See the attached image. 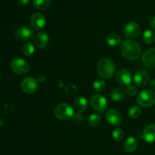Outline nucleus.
<instances>
[{
    "label": "nucleus",
    "mask_w": 155,
    "mask_h": 155,
    "mask_svg": "<svg viewBox=\"0 0 155 155\" xmlns=\"http://www.w3.org/2000/svg\"><path fill=\"white\" fill-rule=\"evenodd\" d=\"M105 118L107 123L114 127H118L122 123V116L120 113L114 109H110L107 110L105 114Z\"/></svg>",
    "instance_id": "obj_14"
},
{
    "label": "nucleus",
    "mask_w": 155,
    "mask_h": 155,
    "mask_svg": "<svg viewBox=\"0 0 155 155\" xmlns=\"http://www.w3.org/2000/svg\"><path fill=\"white\" fill-rule=\"evenodd\" d=\"M142 39L147 44H152L155 42V33L151 29H146L143 33Z\"/></svg>",
    "instance_id": "obj_21"
},
{
    "label": "nucleus",
    "mask_w": 155,
    "mask_h": 155,
    "mask_svg": "<svg viewBox=\"0 0 155 155\" xmlns=\"http://www.w3.org/2000/svg\"><path fill=\"white\" fill-rule=\"evenodd\" d=\"M11 68L15 74L22 76L25 75L28 72L30 67L25 60L21 58H17L11 62Z\"/></svg>",
    "instance_id": "obj_5"
},
{
    "label": "nucleus",
    "mask_w": 155,
    "mask_h": 155,
    "mask_svg": "<svg viewBox=\"0 0 155 155\" xmlns=\"http://www.w3.org/2000/svg\"><path fill=\"white\" fill-rule=\"evenodd\" d=\"M142 114V110L139 106H132L130 107L128 110V115L130 118L132 119H136V118L139 117Z\"/></svg>",
    "instance_id": "obj_23"
},
{
    "label": "nucleus",
    "mask_w": 155,
    "mask_h": 155,
    "mask_svg": "<svg viewBox=\"0 0 155 155\" xmlns=\"http://www.w3.org/2000/svg\"><path fill=\"white\" fill-rule=\"evenodd\" d=\"M3 124H4V122H3V120L0 119V127H2Z\"/></svg>",
    "instance_id": "obj_35"
},
{
    "label": "nucleus",
    "mask_w": 155,
    "mask_h": 155,
    "mask_svg": "<svg viewBox=\"0 0 155 155\" xmlns=\"http://www.w3.org/2000/svg\"><path fill=\"white\" fill-rule=\"evenodd\" d=\"M112 136H113V139L115 141H117V142H120L124 138V133L122 129L119 128V127H117L116 129H114L113 130Z\"/></svg>",
    "instance_id": "obj_27"
},
{
    "label": "nucleus",
    "mask_w": 155,
    "mask_h": 155,
    "mask_svg": "<svg viewBox=\"0 0 155 155\" xmlns=\"http://www.w3.org/2000/svg\"><path fill=\"white\" fill-rule=\"evenodd\" d=\"M73 121H74L75 124H82L83 122V117L82 116V114H80V113H77L76 114L74 115V117H72Z\"/></svg>",
    "instance_id": "obj_30"
},
{
    "label": "nucleus",
    "mask_w": 155,
    "mask_h": 155,
    "mask_svg": "<svg viewBox=\"0 0 155 155\" xmlns=\"http://www.w3.org/2000/svg\"><path fill=\"white\" fill-rule=\"evenodd\" d=\"M35 51L34 45L32 42H27L23 45L22 48V52L24 53V55L26 56H30L33 54Z\"/></svg>",
    "instance_id": "obj_24"
},
{
    "label": "nucleus",
    "mask_w": 155,
    "mask_h": 155,
    "mask_svg": "<svg viewBox=\"0 0 155 155\" xmlns=\"http://www.w3.org/2000/svg\"><path fill=\"white\" fill-rule=\"evenodd\" d=\"M135 84L139 87H145L150 80V75L148 72L145 70H139L136 71L133 77Z\"/></svg>",
    "instance_id": "obj_9"
},
{
    "label": "nucleus",
    "mask_w": 155,
    "mask_h": 155,
    "mask_svg": "<svg viewBox=\"0 0 155 155\" xmlns=\"http://www.w3.org/2000/svg\"><path fill=\"white\" fill-rule=\"evenodd\" d=\"M142 139L148 143L155 142V124H149L144 129L142 133Z\"/></svg>",
    "instance_id": "obj_15"
},
{
    "label": "nucleus",
    "mask_w": 155,
    "mask_h": 155,
    "mask_svg": "<svg viewBox=\"0 0 155 155\" xmlns=\"http://www.w3.org/2000/svg\"><path fill=\"white\" fill-rule=\"evenodd\" d=\"M54 114L61 120H68L74 115V109L68 103H61L54 110Z\"/></svg>",
    "instance_id": "obj_3"
},
{
    "label": "nucleus",
    "mask_w": 155,
    "mask_h": 155,
    "mask_svg": "<svg viewBox=\"0 0 155 155\" xmlns=\"http://www.w3.org/2000/svg\"><path fill=\"white\" fill-rule=\"evenodd\" d=\"M21 90L27 94H33L39 89V82L33 77H26L21 81Z\"/></svg>",
    "instance_id": "obj_7"
},
{
    "label": "nucleus",
    "mask_w": 155,
    "mask_h": 155,
    "mask_svg": "<svg viewBox=\"0 0 155 155\" xmlns=\"http://www.w3.org/2000/svg\"><path fill=\"white\" fill-rule=\"evenodd\" d=\"M101 116L98 114H92V115H90L88 119V124L91 126V127H97L98 124L101 123Z\"/></svg>",
    "instance_id": "obj_25"
},
{
    "label": "nucleus",
    "mask_w": 155,
    "mask_h": 155,
    "mask_svg": "<svg viewBox=\"0 0 155 155\" xmlns=\"http://www.w3.org/2000/svg\"><path fill=\"white\" fill-rule=\"evenodd\" d=\"M45 80H46V78H45V76H43V75L39 76V77H38V79H37V80L39 83H43Z\"/></svg>",
    "instance_id": "obj_32"
},
{
    "label": "nucleus",
    "mask_w": 155,
    "mask_h": 155,
    "mask_svg": "<svg viewBox=\"0 0 155 155\" xmlns=\"http://www.w3.org/2000/svg\"><path fill=\"white\" fill-rule=\"evenodd\" d=\"M91 105H92V108L97 112H104V110L107 109L108 103H107V99L104 95H98L95 94L91 97L90 99Z\"/></svg>",
    "instance_id": "obj_6"
},
{
    "label": "nucleus",
    "mask_w": 155,
    "mask_h": 155,
    "mask_svg": "<svg viewBox=\"0 0 155 155\" xmlns=\"http://www.w3.org/2000/svg\"><path fill=\"white\" fill-rule=\"evenodd\" d=\"M49 42V36L45 32H39L36 34L35 37V43L36 45L40 49H44L46 48Z\"/></svg>",
    "instance_id": "obj_16"
},
{
    "label": "nucleus",
    "mask_w": 155,
    "mask_h": 155,
    "mask_svg": "<svg viewBox=\"0 0 155 155\" xmlns=\"http://www.w3.org/2000/svg\"><path fill=\"white\" fill-rule=\"evenodd\" d=\"M126 92L124 89L121 88H117L114 89L110 93V98L114 101H120L125 98Z\"/></svg>",
    "instance_id": "obj_19"
},
{
    "label": "nucleus",
    "mask_w": 155,
    "mask_h": 155,
    "mask_svg": "<svg viewBox=\"0 0 155 155\" xmlns=\"http://www.w3.org/2000/svg\"><path fill=\"white\" fill-rule=\"evenodd\" d=\"M30 23L34 30H41L45 25V18L40 12H35L30 16Z\"/></svg>",
    "instance_id": "obj_11"
},
{
    "label": "nucleus",
    "mask_w": 155,
    "mask_h": 155,
    "mask_svg": "<svg viewBox=\"0 0 155 155\" xmlns=\"http://www.w3.org/2000/svg\"><path fill=\"white\" fill-rule=\"evenodd\" d=\"M77 92V87H76L75 85L74 84H69L65 87V92H66L68 95H74Z\"/></svg>",
    "instance_id": "obj_28"
},
{
    "label": "nucleus",
    "mask_w": 155,
    "mask_h": 155,
    "mask_svg": "<svg viewBox=\"0 0 155 155\" xmlns=\"http://www.w3.org/2000/svg\"><path fill=\"white\" fill-rule=\"evenodd\" d=\"M137 103L144 107H149L155 104V92L150 89H145L140 92L137 96Z\"/></svg>",
    "instance_id": "obj_4"
},
{
    "label": "nucleus",
    "mask_w": 155,
    "mask_h": 155,
    "mask_svg": "<svg viewBox=\"0 0 155 155\" xmlns=\"http://www.w3.org/2000/svg\"><path fill=\"white\" fill-rule=\"evenodd\" d=\"M0 77H1V75H0Z\"/></svg>",
    "instance_id": "obj_36"
},
{
    "label": "nucleus",
    "mask_w": 155,
    "mask_h": 155,
    "mask_svg": "<svg viewBox=\"0 0 155 155\" xmlns=\"http://www.w3.org/2000/svg\"><path fill=\"white\" fill-rule=\"evenodd\" d=\"M116 80L119 84L122 85V86H128L131 84L133 77H132L131 73L129 70L122 68L117 72Z\"/></svg>",
    "instance_id": "obj_8"
},
{
    "label": "nucleus",
    "mask_w": 155,
    "mask_h": 155,
    "mask_svg": "<svg viewBox=\"0 0 155 155\" xmlns=\"http://www.w3.org/2000/svg\"><path fill=\"white\" fill-rule=\"evenodd\" d=\"M115 64L113 61L107 58H102L100 59L97 64V71L100 77L102 78L110 79L113 77L115 73Z\"/></svg>",
    "instance_id": "obj_2"
},
{
    "label": "nucleus",
    "mask_w": 155,
    "mask_h": 155,
    "mask_svg": "<svg viewBox=\"0 0 155 155\" xmlns=\"http://www.w3.org/2000/svg\"><path fill=\"white\" fill-rule=\"evenodd\" d=\"M137 92L138 91L136 86H133V85H130V86H127V95H129L130 96H135V95L137 94Z\"/></svg>",
    "instance_id": "obj_29"
},
{
    "label": "nucleus",
    "mask_w": 155,
    "mask_h": 155,
    "mask_svg": "<svg viewBox=\"0 0 155 155\" xmlns=\"http://www.w3.org/2000/svg\"><path fill=\"white\" fill-rule=\"evenodd\" d=\"M106 41L110 46H117L121 42V37L117 33H111V34H109L107 36Z\"/></svg>",
    "instance_id": "obj_20"
},
{
    "label": "nucleus",
    "mask_w": 155,
    "mask_h": 155,
    "mask_svg": "<svg viewBox=\"0 0 155 155\" xmlns=\"http://www.w3.org/2000/svg\"><path fill=\"white\" fill-rule=\"evenodd\" d=\"M138 147V142L136 138L129 137L125 140L124 143V148L127 152H134Z\"/></svg>",
    "instance_id": "obj_18"
},
{
    "label": "nucleus",
    "mask_w": 155,
    "mask_h": 155,
    "mask_svg": "<svg viewBox=\"0 0 155 155\" xmlns=\"http://www.w3.org/2000/svg\"><path fill=\"white\" fill-rule=\"evenodd\" d=\"M88 103L86 98L83 96H79L74 100V108L77 113H83L86 111L87 108Z\"/></svg>",
    "instance_id": "obj_17"
},
{
    "label": "nucleus",
    "mask_w": 155,
    "mask_h": 155,
    "mask_svg": "<svg viewBox=\"0 0 155 155\" xmlns=\"http://www.w3.org/2000/svg\"><path fill=\"white\" fill-rule=\"evenodd\" d=\"M33 4L39 10H45L51 5V0H33Z\"/></svg>",
    "instance_id": "obj_22"
},
{
    "label": "nucleus",
    "mask_w": 155,
    "mask_h": 155,
    "mask_svg": "<svg viewBox=\"0 0 155 155\" xmlns=\"http://www.w3.org/2000/svg\"><path fill=\"white\" fill-rule=\"evenodd\" d=\"M34 36L33 30L27 26H21L15 30V36L21 41H30Z\"/></svg>",
    "instance_id": "obj_10"
},
{
    "label": "nucleus",
    "mask_w": 155,
    "mask_h": 155,
    "mask_svg": "<svg viewBox=\"0 0 155 155\" xmlns=\"http://www.w3.org/2000/svg\"><path fill=\"white\" fill-rule=\"evenodd\" d=\"M150 88H151V89L152 91H155V80H152V81L151 82V83H150Z\"/></svg>",
    "instance_id": "obj_34"
},
{
    "label": "nucleus",
    "mask_w": 155,
    "mask_h": 155,
    "mask_svg": "<svg viewBox=\"0 0 155 155\" xmlns=\"http://www.w3.org/2000/svg\"><path fill=\"white\" fill-rule=\"evenodd\" d=\"M142 62L148 68H155V47L148 48L142 54Z\"/></svg>",
    "instance_id": "obj_13"
},
{
    "label": "nucleus",
    "mask_w": 155,
    "mask_h": 155,
    "mask_svg": "<svg viewBox=\"0 0 155 155\" xmlns=\"http://www.w3.org/2000/svg\"><path fill=\"white\" fill-rule=\"evenodd\" d=\"M150 25H151V28L155 30V16L153 17L150 21Z\"/></svg>",
    "instance_id": "obj_31"
},
{
    "label": "nucleus",
    "mask_w": 155,
    "mask_h": 155,
    "mask_svg": "<svg viewBox=\"0 0 155 155\" xmlns=\"http://www.w3.org/2000/svg\"><path fill=\"white\" fill-rule=\"evenodd\" d=\"M141 32V27L136 22H130L124 27V33L127 37L130 39H134L139 35Z\"/></svg>",
    "instance_id": "obj_12"
},
{
    "label": "nucleus",
    "mask_w": 155,
    "mask_h": 155,
    "mask_svg": "<svg viewBox=\"0 0 155 155\" xmlns=\"http://www.w3.org/2000/svg\"><path fill=\"white\" fill-rule=\"evenodd\" d=\"M122 55L126 59L130 61L137 60L142 54V48L139 43L132 39L125 40L122 42L120 46Z\"/></svg>",
    "instance_id": "obj_1"
},
{
    "label": "nucleus",
    "mask_w": 155,
    "mask_h": 155,
    "mask_svg": "<svg viewBox=\"0 0 155 155\" xmlns=\"http://www.w3.org/2000/svg\"><path fill=\"white\" fill-rule=\"evenodd\" d=\"M30 0H19V2L21 5H27L30 3Z\"/></svg>",
    "instance_id": "obj_33"
},
{
    "label": "nucleus",
    "mask_w": 155,
    "mask_h": 155,
    "mask_svg": "<svg viewBox=\"0 0 155 155\" xmlns=\"http://www.w3.org/2000/svg\"><path fill=\"white\" fill-rule=\"evenodd\" d=\"M93 89L95 92H101L105 90L106 89V83L103 80H98L95 81L93 84Z\"/></svg>",
    "instance_id": "obj_26"
}]
</instances>
